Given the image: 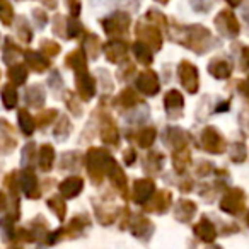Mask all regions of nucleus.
I'll use <instances>...</instances> for the list:
<instances>
[{"mask_svg":"<svg viewBox=\"0 0 249 249\" xmlns=\"http://www.w3.org/2000/svg\"><path fill=\"white\" fill-rule=\"evenodd\" d=\"M181 33L184 35V39H181V43H184L188 48L195 50L196 53H203L210 45V31L205 29L203 26L184 28L181 29Z\"/></svg>","mask_w":249,"mask_h":249,"instance_id":"nucleus-1","label":"nucleus"},{"mask_svg":"<svg viewBox=\"0 0 249 249\" xmlns=\"http://www.w3.org/2000/svg\"><path fill=\"white\" fill-rule=\"evenodd\" d=\"M111 162H113V159H111L109 152L104 149H96V147H92L86 156V166H87V169H89L92 179H97L99 176L103 178L104 171H107Z\"/></svg>","mask_w":249,"mask_h":249,"instance_id":"nucleus-2","label":"nucleus"},{"mask_svg":"<svg viewBox=\"0 0 249 249\" xmlns=\"http://www.w3.org/2000/svg\"><path fill=\"white\" fill-rule=\"evenodd\" d=\"M104 31L109 36H120L123 35L130 26V16L126 12H114L113 16L106 18L103 21Z\"/></svg>","mask_w":249,"mask_h":249,"instance_id":"nucleus-3","label":"nucleus"},{"mask_svg":"<svg viewBox=\"0 0 249 249\" xmlns=\"http://www.w3.org/2000/svg\"><path fill=\"white\" fill-rule=\"evenodd\" d=\"M201 145L205 150L212 154H220L225 149V140L222 139V135L213 128V126H207L201 132Z\"/></svg>","mask_w":249,"mask_h":249,"instance_id":"nucleus-4","label":"nucleus"},{"mask_svg":"<svg viewBox=\"0 0 249 249\" xmlns=\"http://www.w3.org/2000/svg\"><path fill=\"white\" fill-rule=\"evenodd\" d=\"M178 73H179V79L183 87L188 90L190 94H195L198 89V70L193 63L190 62H181L179 69H178Z\"/></svg>","mask_w":249,"mask_h":249,"instance_id":"nucleus-5","label":"nucleus"},{"mask_svg":"<svg viewBox=\"0 0 249 249\" xmlns=\"http://www.w3.org/2000/svg\"><path fill=\"white\" fill-rule=\"evenodd\" d=\"M215 26H217L218 31L225 36H237L239 35V22L231 11H222L220 14L215 18Z\"/></svg>","mask_w":249,"mask_h":249,"instance_id":"nucleus-6","label":"nucleus"},{"mask_svg":"<svg viewBox=\"0 0 249 249\" xmlns=\"http://www.w3.org/2000/svg\"><path fill=\"white\" fill-rule=\"evenodd\" d=\"M137 36L140 38V41L145 43L147 46H152L154 50H159L162 46V36H160L159 29L156 26H145V24H139L137 28Z\"/></svg>","mask_w":249,"mask_h":249,"instance_id":"nucleus-7","label":"nucleus"},{"mask_svg":"<svg viewBox=\"0 0 249 249\" xmlns=\"http://www.w3.org/2000/svg\"><path fill=\"white\" fill-rule=\"evenodd\" d=\"M137 87L142 94L145 96H154V94L159 92V79L157 75L152 72V70H145L139 75V80H137Z\"/></svg>","mask_w":249,"mask_h":249,"instance_id":"nucleus-8","label":"nucleus"},{"mask_svg":"<svg viewBox=\"0 0 249 249\" xmlns=\"http://www.w3.org/2000/svg\"><path fill=\"white\" fill-rule=\"evenodd\" d=\"M77 94L80 96V99L89 101L90 97L96 94V80L89 75L87 72L84 73H77Z\"/></svg>","mask_w":249,"mask_h":249,"instance_id":"nucleus-9","label":"nucleus"},{"mask_svg":"<svg viewBox=\"0 0 249 249\" xmlns=\"http://www.w3.org/2000/svg\"><path fill=\"white\" fill-rule=\"evenodd\" d=\"M128 52V45L121 39H111L104 45V53H106V58L113 63H118L120 60H123Z\"/></svg>","mask_w":249,"mask_h":249,"instance_id":"nucleus-10","label":"nucleus"},{"mask_svg":"<svg viewBox=\"0 0 249 249\" xmlns=\"http://www.w3.org/2000/svg\"><path fill=\"white\" fill-rule=\"evenodd\" d=\"M208 72H210V75H213L215 79H227L232 73V65L229 60L222 58V56H217V58H213L208 63Z\"/></svg>","mask_w":249,"mask_h":249,"instance_id":"nucleus-11","label":"nucleus"},{"mask_svg":"<svg viewBox=\"0 0 249 249\" xmlns=\"http://www.w3.org/2000/svg\"><path fill=\"white\" fill-rule=\"evenodd\" d=\"M19 183H21L22 191H24V193L28 195L29 198H36L39 195L38 193V179H36L35 173H33L31 169H24V171H22Z\"/></svg>","mask_w":249,"mask_h":249,"instance_id":"nucleus-12","label":"nucleus"},{"mask_svg":"<svg viewBox=\"0 0 249 249\" xmlns=\"http://www.w3.org/2000/svg\"><path fill=\"white\" fill-rule=\"evenodd\" d=\"M65 63L70 69L75 70V73L87 72V56H86V53H82L80 50H75V52L70 53L65 58Z\"/></svg>","mask_w":249,"mask_h":249,"instance_id":"nucleus-13","label":"nucleus"},{"mask_svg":"<svg viewBox=\"0 0 249 249\" xmlns=\"http://www.w3.org/2000/svg\"><path fill=\"white\" fill-rule=\"evenodd\" d=\"M24 58H26V63L31 67L35 72H45L46 69L50 67V62L45 58L43 53H38V52H26L24 53Z\"/></svg>","mask_w":249,"mask_h":249,"instance_id":"nucleus-14","label":"nucleus"},{"mask_svg":"<svg viewBox=\"0 0 249 249\" xmlns=\"http://www.w3.org/2000/svg\"><path fill=\"white\" fill-rule=\"evenodd\" d=\"M164 103H166L167 113H171L173 116H174V111L181 113V109H183V106H184L183 96H181L178 90H171V92H167L166 97H164Z\"/></svg>","mask_w":249,"mask_h":249,"instance_id":"nucleus-15","label":"nucleus"},{"mask_svg":"<svg viewBox=\"0 0 249 249\" xmlns=\"http://www.w3.org/2000/svg\"><path fill=\"white\" fill-rule=\"evenodd\" d=\"M82 179L77 176L73 178H69V179H65L62 184H60V191H62L63 195H65L67 198H72L75 196V195L80 193V190H82Z\"/></svg>","mask_w":249,"mask_h":249,"instance_id":"nucleus-16","label":"nucleus"},{"mask_svg":"<svg viewBox=\"0 0 249 249\" xmlns=\"http://www.w3.org/2000/svg\"><path fill=\"white\" fill-rule=\"evenodd\" d=\"M101 140H103L104 143H109V145L118 143V130L109 118H106L103 126H101Z\"/></svg>","mask_w":249,"mask_h":249,"instance_id":"nucleus-17","label":"nucleus"},{"mask_svg":"<svg viewBox=\"0 0 249 249\" xmlns=\"http://www.w3.org/2000/svg\"><path fill=\"white\" fill-rule=\"evenodd\" d=\"M26 103H28V106L41 107L45 104V90H43V87L41 86L29 87L28 92H26Z\"/></svg>","mask_w":249,"mask_h":249,"instance_id":"nucleus-18","label":"nucleus"},{"mask_svg":"<svg viewBox=\"0 0 249 249\" xmlns=\"http://www.w3.org/2000/svg\"><path fill=\"white\" fill-rule=\"evenodd\" d=\"M133 53H135L137 60H139V62L142 63V65H147V67H149L150 63H152V60H154L152 50H150L149 46L145 45V43L137 41L135 45H133Z\"/></svg>","mask_w":249,"mask_h":249,"instance_id":"nucleus-19","label":"nucleus"},{"mask_svg":"<svg viewBox=\"0 0 249 249\" xmlns=\"http://www.w3.org/2000/svg\"><path fill=\"white\" fill-rule=\"evenodd\" d=\"M38 160H39V167L43 171H50L53 166V160H55V150H53L52 145H43L39 149V154H38Z\"/></svg>","mask_w":249,"mask_h":249,"instance_id":"nucleus-20","label":"nucleus"},{"mask_svg":"<svg viewBox=\"0 0 249 249\" xmlns=\"http://www.w3.org/2000/svg\"><path fill=\"white\" fill-rule=\"evenodd\" d=\"M18 120H19V128H21V132L24 133V135H33V132H35V128H36V123L31 114L26 109H19Z\"/></svg>","mask_w":249,"mask_h":249,"instance_id":"nucleus-21","label":"nucleus"},{"mask_svg":"<svg viewBox=\"0 0 249 249\" xmlns=\"http://www.w3.org/2000/svg\"><path fill=\"white\" fill-rule=\"evenodd\" d=\"M7 75H9V79L12 80V84H16V86H22V84L26 82V79H28V69H26V65H21V63H18V65H11Z\"/></svg>","mask_w":249,"mask_h":249,"instance_id":"nucleus-22","label":"nucleus"},{"mask_svg":"<svg viewBox=\"0 0 249 249\" xmlns=\"http://www.w3.org/2000/svg\"><path fill=\"white\" fill-rule=\"evenodd\" d=\"M167 140L171 142V145L174 147V149H184L186 147V133L183 132V130L179 128H169L167 130Z\"/></svg>","mask_w":249,"mask_h":249,"instance_id":"nucleus-23","label":"nucleus"},{"mask_svg":"<svg viewBox=\"0 0 249 249\" xmlns=\"http://www.w3.org/2000/svg\"><path fill=\"white\" fill-rule=\"evenodd\" d=\"M2 103L7 109H12L18 104V92H16V87L12 84H7V86L2 89Z\"/></svg>","mask_w":249,"mask_h":249,"instance_id":"nucleus-24","label":"nucleus"},{"mask_svg":"<svg viewBox=\"0 0 249 249\" xmlns=\"http://www.w3.org/2000/svg\"><path fill=\"white\" fill-rule=\"evenodd\" d=\"M116 103L120 104L121 107H133L135 104L140 103V97L137 96V94L133 92V90L124 89L123 92L120 94V97L116 99Z\"/></svg>","mask_w":249,"mask_h":249,"instance_id":"nucleus-25","label":"nucleus"},{"mask_svg":"<svg viewBox=\"0 0 249 249\" xmlns=\"http://www.w3.org/2000/svg\"><path fill=\"white\" fill-rule=\"evenodd\" d=\"M14 19V9L9 4V0H0V21L4 26H11Z\"/></svg>","mask_w":249,"mask_h":249,"instance_id":"nucleus-26","label":"nucleus"},{"mask_svg":"<svg viewBox=\"0 0 249 249\" xmlns=\"http://www.w3.org/2000/svg\"><path fill=\"white\" fill-rule=\"evenodd\" d=\"M174 167H176L178 171H183L184 167L188 166V162H190V150L184 147V149H178L176 152H174Z\"/></svg>","mask_w":249,"mask_h":249,"instance_id":"nucleus-27","label":"nucleus"},{"mask_svg":"<svg viewBox=\"0 0 249 249\" xmlns=\"http://www.w3.org/2000/svg\"><path fill=\"white\" fill-rule=\"evenodd\" d=\"M154 190V183L150 179H142V181H137L135 184V195H137V200H143L147 195H150Z\"/></svg>","mask_w":249,"mask_h":249,"instance_id":"nucleus-28","label":"nucleus"},{"mask_svg":"<svg viewBox=\"0 0 249 249\" xmlns=\"http://www.w3.org/2000/svg\"><path fill=\"white\" fill-rule=\"evenodd\" d=\"M156 130L154 128H145L140 132V137H139V143L140 147H143V149H149V147H152V143L156 142Z\"/></svg>","mask_w":249,"mask_h":249,"instance_id":"nucleus-29","label":"nucleus"},{"mask_svg":"<svg viewBox=\"0 0 249 249\" xmlns=\"http://www.w3.org/2000/svg\"><path fill=\"white\" fill-rule=\"evenodd\" d=\"M84 46H86L87 53H89L92 58H96L97 53H99V48H101L99 39H97L96 36H89V39L86 38V43H84Z\"/></svg>","mask_w":249,"mask_h":249,"instance_id":"nucleus-30","label":"nucleus"},{"mask_svg":"<svg viewBox=\"0 0 249 249\" xmlns=\"http://www.w3.org/2000/svg\"><path fill=\"white\" fill-rule=\"evenodd\" d=\"M70 132V123L67 118H62V120L58 121V124H56V128H55V135L56 139H65L67 135H69Z\"/></svg>","mask_w":249,"mask_h":249,"instance_id":"nucleus-31","label":"nucleus"},{"mask_svg":"<svg viewBox=\"0 0 249 249\" xmlns=\"http://www.w3.org/2000/svg\"><path fill=\"white\" fill-rule=\"evenodd\" d=\"M56 116H58V113H56L55 109H48V111H43V113H39V116H38L39 126H46V124H50Z\"/></svg>","mask_w":249,"mask_h":249,"instance_id":"nucleus-32","label":"nucleus"},{"mask_svg":"<svg viewBox=\"0 0 249 249\" xmlns=\"http://www.w3.org/2000/svg\"><path fill=\"white\" fill-rule=\"evenodd\" d=\"M41 52L46 53V55H50V56H55L60 53V46H58V43H55V41H43L41 43Z\"/></svg>","mask_w":249,"mask_h":249,"instance_id":"nucleus-33","label":"nucleus"},{"mask_svg":"<svg viewBox=\"0 0 249 249\" xmlns=\"http://www.w3.org/2000/svg\"><path fill=\"white\" fill-rule=\"evenodd\" d=\"M80 33H82V26L77 21H73V19H70V21L67 22V36H69V38H77Z\"/></svg>","mask_w":249,"mask_h":249,"instance_id":"nucleus-34","label":"nucleus"},{"mask_svg":"<svg viewBox=\"0 0 249 249\" xmlns=\"http://www.w3.org/2000/svg\"><path fill=\"white\" fill-rule=\"evenodd\" d=\"M19 53V48L14 45V43L11 41V39H7V43H5V55H4V60L9 63V60H11V55H12V60L18 56Z\"/></svg>","mask_w":249,"mask_h":249,"instance_id":"nucleus-35","label":"nucleus"},{"mask_svg":"<svg viewBox=\"0 0 249 249\" xmlns=\"http://www.w3.org/2000/svg\"><path fill=\"white\" fill-rule=\"evenodd\" d=\"M231 156H232V159L237 160V162L244 160L246 159V149H244V145H242V143H239V145H234V149H232Z\"/></svg>","mask_w":249,"mask_h":249,"instance_id":"nucleus-36","label":"nucleus"},{"mask_svg":"<svg viewBox=\"0 0 249 249\" xmlns=\"http://www.w3.org/2000/svg\"><path fill=\"white\" fill-rule=\"evenodd\" d=\"M50 207L55 208L56 213H58L60 217H62V215H63V210H65V207H63V203L58 200V198H52V200H50Z\"/></svg>","mask_w":249,"mask_h":249,"instance_id":"nucleus-37","label":"nucleus"},{"mask_svg":"<svg viewBox=\"0 0 249 249\" xmlns=\"http://www.w3.org/2000/svg\"><path fill=\"white\" fill-rule=\"evenodd\" d=\"M19 36L22 38V41H31V29L28 28V24H21V28H19Z\"/></svg>","mask_w":249,"mask_h":249,"instance_id":"nucleus-38","label":"nucleus"},{"mask_svg":"<svg viewBox=\"0 0 249 249\" xmlns=\"http://www.w3.org/2000/svg\"><path fill=\"white\" fill-rule=\"evenodd\" d=\"M69 9L73 18H77L80 14V0H69Z\"/></svg>","mask_w":249,"mask_h":249,"instance_id":"nucleus-39","label":"nucleus"},{"mask_svg":"<svg viewBox=\"0 0 249 249\" xmlns=\"http://www.w3.org/2000/svg\"><path fill=\"white\" fill-rule=\"evenodd\" d=\"M35 19L39 26L46 24V21H48V18H46V14L43 11H35Z\"/></svg>","mask_w":249,"mask_h":249,"instance_id":"nucleus-40","label":"nucleus"},{"mask_svg":"<svg viewBox=\"0 0 249 249\" xmlns=\"http://www.w3.org/2000/svg\"><path fill=\"white\" fill-rule=\"evenodd\" d=\"M124 160H126V164H133V160H135V150L130 149L128 152H124Z\"/></svg>","mask_w":249,"mask_h":249,"instance_id":"nucleus-41","label":"nucleus"},{"mask_svg":"<svg viewBox=\"0 0 249 249\" xmlns=\"http://www.w3.org/2000/svg\"><path fill=\"white\" fill-rule=\"evenodd\" d=\"M5 207H7V200H5V195L0 193V210H4Z\"/></svg>","mask_w":249,"mask_h":249,"instance_id":"nucleus-42","label":"nucleus"},{"mask_svg":"<svg viewBox=\"0 0 249 249\" xmlns=\"http://www.w3.org/2000/svg\"><path fill=\"white\" fill-rule=\"evenodd\" d=\"M225 2H227L229 5H232V7H235V5H239L242 2V0H225Z\"/></svg>","mask_w":249,"mask_h":249,"instance_id":"nucleus-43","label":"nucleus"},{"mask_svg":"<svg viewBox=\"0 0 249 249\" xmlns=\"http://www.w3.org/2000/svg\"><path fill=\"white\" fill-rule=\"evenodd\" d=\"M43 2H45L48 7H55V5H56V0H43Z\"/></svg>","mask_w":249,"mask_h":249,"instance_id":"nucleus-44","label":"nucleus"},{"mask_svg":"<svg viewBox=\"0 0 249 249\" xmlns=\"http://www.w3.org/2000/svg\"><path fill=\"white\" fill-rule=\"evenodd\" d=\"M157 2H160V4H167L169 0H157Z\"/></svg>","mask_w":249,"mask_h":249,"instance_id":"nucleus-45","label":"nucleus"},{"mask_svg":"<svg viewBox=\"0 0 249 249\" xmlns=\"http://www.w3.org/2000/svg\"><path fill=\"white\" fill-rule=\"evenodd\" d=\"M246 86H248V90H246V94H248V97H249V82L246 84Z\"/></svg>","mask_w":249,"mask_h":249,"instance_id":"nucleus-46","label":"nucleus"}]
</instances>
